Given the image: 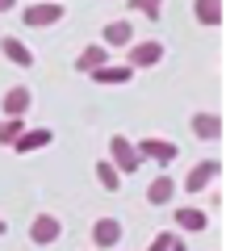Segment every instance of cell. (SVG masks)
I'll return each mask as SVG.
<instances>
[{
    "instance_id": "1",
    "label": "cell",
    "mask_w": 251,
    "mask_h": 251,
    "mask_svg": "<svg viewBox=\"0 0 251 251\" xmlns=\"http://www.w3.org/2000/svg\"><path fill=\"white\" fill-rule=\"evenodd\" d=\"M109 163L117 168V176H126V172H138L143 159H138L134 143H130L126 134H113V138H109Z\"/></svg>"
},
{
    "instance_id": "2",
    "label": "cell",
    "mask_w": 251,
    "mask_h": 251,
    "mask_svg": "<svg viewBox=\"0 0 251 251\" xmlns=\"http://www.w3.org/2000/svg\"><path fill=\"white\" fill-rule=\"evenodd\" d=\"M21 21H25L29 29H38V25H54V21H63V4H59V0H38V4H25Z\"/></svg>"
},
{
    "instance_id": "3",
    "label": "cell",
    "mask_w": 251,
    "mask_h": 251,
    "mask_svg": "<svg viewBox=\"0 0 251 251\" xmlns=\"http://www.w3.org/2000/svg\"><path fill=\"white\" fill-rule=\"evenodd\" d=\"M59 234H63V226H59V218H54V214H38L34 222H29V239H34L38 247L59 243Z\"/></svg>"
},
{
    "instance_id": "4",
    "label": "cell",
    "mask_w": 251,
    "mask_h": 251,
    "mask_svg": "<svg viewBox=\"0 0 251 251\" xmlns=\"http://www.w3.org/2000/svg\"><path fill=\"white\" fill-rule=\"evenodd\" d=\"M159 59H163V46L155 42V38H147V42L130 46V63H126V67H134V72H138V67H155Z\"/></svg>"
},
{
    "instance_id": "5",
    "label": "cell",
    "mask_w": 251,
    "mask_h": 251,
    "mask_svg": "<svg viewBox=\"0 0 251 251\" xmlns=\"http://www.w3.org/2000/svg\"><path fill=\"white\" fill-rule=\"evenodd\" d=\"M134 151H138V159H155V163H172L176 159V143H168V138H143Z\"/></svg>"
},
{
    "instance_id": "6",
    "label": "cell",
    "mask_w": 251,
    "mask_h": 251,
    "mask_svg": "<svg viewBox=\"0 0 251 251\" xmlns=\"http://www.w3.org/2000/svg\"><path fill=\"white\" fill-rule=\"evenodd\" d=\"M218 168H222L218 159H201L197 168H193V172L184 176V193H201V188H205L209 180H218Z\"/></svg>"
},
{
    "instance_id": "7",
    "label": "cell",
    "mask_w": 251,
    "mask_h": 251,
    "mask_svg": "<svg viewBox=\"0 0 251 251\" xmlns=\"http://www.w3.org/2000/svg\"><path fill=\"white\" fill-rule=\"evenodd\" d=\"M92 243L97 247H117L122 243V222L117 218H97L92 222Z\"/></svg>"
},
{
    "instance_id": "8",
    "label": "cell",
    "mask_w": 251,
    "mask_h": 251,
    "mask_svg": "<svg viewBox=\"0 0 251 251\" xmlns=\"http://www.w3.org/2000/svg\"><path fill=\"white\" fill-rule=\"evenodd\" d=\"M0 50H4V59H9V63H17V67H34V54H29V46L21 42V38L4 34V38H0Z\"/></svg>"
},
{
    "instance_id": "9",
    "label": "cell",
    "mask_w": 251,
    "mask_h": 251,
    "mask_svg": "<svg viewBox=\"0 0 251 251\" xmlns=\"http://www.w3.org/2000/svg\"><path fill=\"white\" fill-rule=\"evenodd\" d=\"M105 50H117V46H134V29H130V21H109L105 25Z\"/></svg>"
},
{
    "instance_id": "10",
    "label": "cell",
    "mask_w": 251,
    "mask_h": 251,
    "mask_svg": "<svg viewBox=\"0 0 251 251\" xmlns=\"http://www.w3.org/2000/svg\"><path fill=\"white\" fill-rule=\"evenodd\" d=\"M29 100H34V97H29V88H21V84H17V88L4 92V113H9V117H25L29 113Z\"/></svg>"
},
{
    "instance_id": "11",
    "label": "cell",
    "mask_w": 251,
    "mask_h": 251,
    "mask_svg": "<svg viewBox=\"0 0 251 251\" xmlns=\"http://www.w3.org/2000/svg\"><path fill=\"white\" fill-rule=\"evenodd\" d=\"M193 134L205 138V143H214V138L222 134V117H218V113H197V117H193Z\"/></svg>"
},
{
    "instance_id": "12",
    "label": "cell",
    "mask_w": 251,
    "mask_h": 251,
    "mask_svg": "<svg viewBox=\"0 0 251 251\" xmlns=\"http://www.w3.org/2000/svg\"><path fill=\"white\" fill-rule=\"evenodd\" d=\"M97 84H130L134 80V67H113V63H105V67H97V72H88Z\"/></svg>"
},
{
    "instance_id": "13",
    "label": "cell",
    "mask_w": 251,
    "mask_h": 251,
    "mask_svg": "<svg viewBox=\"0 0 251 251\" xmlns=\"http://www.w3.org/2000/svg\"><path fill=\"white\" fill-rule=\"evenodd\" d=\"M50 138H54V134L42 126V130H25L13 147H17V155H29V151H38V147H50Z\"/></svg>"
},
{
    "instance_id": "14",
    "label": "cell",
    "mask_w": 251,
    "mask_h": 251,
    "mask_svg": "<svg viewBox=\"0 0 251 251\" xmlns=\"http://www.w3.org/2000/svg\"><path fill=\"white\" fill-rule=\"evenodd\" d=\"M105 63H109L105 46H84V50L75 54V67H80V72H97V67H105Z\"/></svg>"
},
{
    "instance_id": "15",
    "label": "cell",
    "mask_w": 251,
    "mask_h": 251,
    "mask_svg": "<svg viewBox=\"0 0 251 251\" xmlns=\"http://www.w3.org/2000/svg\"><path fill=\"white\" fill-rule=\"evenodd\" d=\"M172 193H176V180H172V176H155L151 188H147V201H151V205H168Z\"/></svg>"
},
{
    "instance_id": "16",
    "label": "cell",
    "mask_w": 251,
    "mask_h": 251,
    "mask_svg": "<svg viewBox=\"0 0 251 251\" xmlns=\"http://www.w3.org/2000/svg\"><path fill=\"white\" fill-rule=\"evenodd\" d=\"M176 226H180V230H205V226H209V218H205V209L180 205V209H176Z\"/></svg>"
},
{
    "instance_id": "17",
    "label": "cell",
    "mask_w": 251,
    "mask_h": 251,
    "mask_svg": "<svg viewBox=\"0 0 251 251\" xmlns=\"http://www.w3.org/2000/svg\"><path fill=\"white\" fill-rule=\"evenodd\" d=\"M193 13H197L201 25H218L222 21V0H193Z\"/></svg>"
},
{
    "instance_id": "18",
    "label": "cell",
    "mask_w": 251,
    "mask_h": 251,
    "mask_svg": "<svg viewBox=\"0 0 251 251\" xmlns=\"http://www.w3.org/2000/svg\"><path fill=\"white\" fill-rule=\"evenodd\" d=\"M21 134H25V122H21V117H4V122H0V143L4 147H13Z\"/></svg>"
},
{
    "instance_id": "19",
    "label": "cell",
    "mask_w": 251,
    "mask_h": 251,
    "mask_svg": "<svg viewBox=\"0 0 251 251\" xmlns=\"http://www.w3.org/2000/svg\"><path fill=\"white\" fill-rule=\"evenodd\" d=\"M97 180H100V188H109V193H117V188H122V176H117V168H113L109 159L97 163Z\"/></svg>"
},
{
    "instance_id": "20",
    "label": "cell",
    "mask_w": 251,
    "mask_h": 251,
    "mask_svg": "<svg viewBox=\"0 0 251 251\" xmlns=\"http://www.w3.org/2000/svg\"><path fill=\"white\" fill-rule=\"evenodd\" d=\"M130 9H138L143 17L159 21V13H163V0H130Z\"/></svg>"
},
{
    "instance_id": "21",
    "label": "cell",
    "mask_w": 251,
    "mask_h": 251,
    "mask_svg": "<svg viewBox=\"0 0 251 251\" xmlns=\"http://www.w3.org/2000/svg\"><path fill=\"white\" fill-rule=\"evenodd\" d=\"M172 239H176V234H168V230H159V234H155L151 243H147V251H172Z\"/></svg>"
},
{
    "instance_id": "22",
    "label": "cell",
    "mask_w": 251,
    "mask_h": 251,
    "mask_svg": "<svg viewBox=\"0 0 251 251\" xmlns=\"http://www.w3.org/2000/svg\"><path fill=\"white\" fill-rule=\"evenodd\" d=\"M172 251H188V247H184V243H180V239H172Z\"/></svg>"
},
{
    "instance_id": "23",
    "label": "cell",
    "mask_w": 251,
    "mask_h": 251,
    "mask_svg": "<svg viewBox=\"0 0 251 251\" xmlns=\"http://www.w3.org/2000/svg\"><path fill=\"white\" fill-rule=\"evenodd\" d=\"M4 9H13V0H0V13H4Z\"/></svg>"
},
{
    "instance_id": "24",
    "label": "cell",
    "mask_w": 251,
    "mask_h": 251,
    "mask_svg": "<svg viewBox=\"0 0 251 251\" xmlns=\"http://www.w3.org/2000/svg\"><path fill=\"white\" fill-rule=\"evenodd\" d=\"M4 230H9V222H4V218H0V234H4Z\"/></svg>"
}]
</instances>
